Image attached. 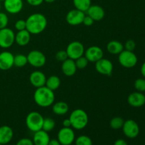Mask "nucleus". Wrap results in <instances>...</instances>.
<instances>
[{
	"mask_svg": "<svg viewBox=\"0 0 145 145\" xmlns=\"http://www.w3.org/2000/svg\"><path fill=\"white\" fill-rule=\"evenodd\" d=\"M34 101L40 107L48 108L52 106L55 100V95L53 91L45 86L37 88L33 94Z\"/></svg>",
	"mask_w": 145,
	"mask_h": 145,
	"instance_id": "2",
	"label": "nucleus"
},
{
	"mask_svg": "<svg viewBox=\"0 0 145 145\" xmlns=\"http://www.w3.org/2000/svg\"><path fill=\"white\" fill-rule=\"evenodd\" d=\"M140 72H141V74L142 75L143 77L145 78V62L142 65L141 68H140Z\"/></svg>",
	"mask_w": 145,
	"mask_h": 145,
	"instance_id": "43",
	"label": "nucleus"
},
{
	"mask_svg": "<svg viewBox=\"0 0 145 145\" xmlns=\"http://www.w3.org/2000/svg\"><path fill=\"white\" fill-rule=\"evenodd\" d=\"M108 52L112 55H119L124 50V45L121 42L118 40H111L107 44Z\"/></svg>",
	"mask_w": 145,
	"mask_h": 145,
	"instance_id": "23",
	"label": "nucleus"
},
{
	"mask_svg": "<svg viewBox=\"0 0 145 145\" xmlns=\"http://www.w3.org/2000/svg\"><path fill=\"white\" fill-rule=\"evenodd\" d=\"M32 140L34 145H48L50 137L48 133L40 130L34 133Z\"/></svg>",
	"mask_w": 145,
	"mask_h": 145,
	"instance_id": "19",
	"label": "nucleus"
},
{
	"mask_svg": "<svg viewBox=\"0 0 145 145\" xmlns=\"http://www.w3.org/2000/svg\"><path fill=\"white\" fill-rule=\"evenodd\" d=\"M61 69H62V73L67 76H74L77 70L74 60L69 58L62 62Z\"/></svg>",
	"mask_w": 145,
	"mask_h": 145,
	"instance_id": "20",
	"label": "nucleus"
},
{
	"mask_svg": "<svg viewBox=\"0 0 145 145\" xmlns=\"http://www.w3.org/2000/svg\"><path fill=\"white\" fill-rule=\"evenodd\" d=\"M66 52L69 59L75 60L84 55L85 48L83 44L79 41H73L67 45Z\"/></svg>",
	"mask_w": 145,
	"mask_h": 145,
	"instance_id": "8",
	"label": "nucleus"
},
{
	"mask_svg": "<svg viewBox=\"0 0 145 145\" xmlns=\"http://www.w3.org/2000/svg\"><path fill=\"white\" fill-rule=\"evenodd\" d=\"M75 8L86 12L91 5V0H73Z\"/></svg>",
	"mask_w": 145,
	"mask_h": 145,
	"instance_id": "26",
	"label": "nucleus"
},
{
	"mask_svg": "<svg viewBox=\"0 0 145 145\" xmlns=\"http://www.w3.org/2000/svg\"><path fill=\"white\" fill-rule=\"evenodd\" d=\"M0 145H3V144H0Z\"/></svg>",
	"mask_w": 145,
	"mask_h": 145,
	"instance_id": "48",
	"label": "nucleus"
},
{
	"mask_svg": "<svg viewBox=\"0 0 145 145\" xmlns=\"http://www.w3.org/2000/svg\"><path fill=\"white\" fill-rule=\"evenodd\" d=\"M8 24V17L7 14L0 11V30L7 28Z\"/></svg>",
	"mask_w": 145,
	"mask_h": 145,
	"instance_id": "33",
	"label": "nucleus"
},
{
	"mask_svg": "<svg viewBox=\"0 0 145 145\" xmlns=\"http://www.w3.org/2000/svg\"><path fill=\"white\" fill-rule=\"evenodd\" d=\"M118 61L122 67L127 69H130L136 66L138 59L133 51L123 50L118 55Z\"/></svg>",
	"mask_w": 145,
	"mask_h": 145,
	"instance_id": "5",
	"label": "nucleus"
},
{
	"mask_svg": "<svg viewBox=\"0 0 145 145\" xmlns=\"http://www.w3.org/2000/svg\"><path fill=\"white\" fill-rule=\"evenodd\" d=\"M14 26H15V28L18 31L26 29V22H25V20H17V21H16L15 24H14Z\"/></svg>",
	"mask_w": 145,
	"mask_h": 145,
	"instance_id": "35",
	"label": "nucleus"
},
{
	"mask_svg": "<svg viewBox=\"0 0 145 145\" xmlns=\"http://www.w3.org/2000/svg\"><path fill=\"white\" fill-rule=\"evenodd\" d=\"M85 16V12L78 10L76 8L72 9L67 14L66 21L69 25H78L83 23Z\"/></svg>",
	"mask_w": 145,
	"mask_h": 145,
	"instance_id": "12",
	"label": "nucleus"
},
{
	"mask_svg": "<svg viewBox=\"0 0 145 145\" xmlns=\"http://www.w3.org/2000/svg\"><path fill=\"white\" fill-rule=\"evenodd\" d=\"M136 48V43L133 40H128L124 45V49L128 51H134Z\"/></svg>",
	"mask_w": 145,
	"mask_h": 145,
	"instance_id": "36",
	"label": "nucleus"
},
{
	"mask_svg": "<svg viewBox=\"0 0 145 145\" xmlns=\"http://www.w3.org/2000/svg\"><path fill=\"white\" fill-rule=\"evenodd\" d=\"M27 64H28V59H27L26 55L24 54H18L14 56V66L21 68L25 67Z\"/></svg>",
	"mask_w": 145,
	"mask_h": 145,
	"instance_id": "27",
	"label": "nucleus"
},
{
	"mask_svg": "<svg viewBox=\"0 0 145 145\" xmlns=\"http://www.w3.org/2000/svg\"><path fill=\"white\" fill-rule=\"evenodd\" d=\"M134 86L137 91L144 93L145 92V79L139 78L136 79L134 83Z\"/></svg>",
	"mask_w": 145,
	"mask_h": 145,
	"instance_id": "32",
	"label": "nucleus"
},
{
	"mask_svg": "<svg viewBox=\"0 0 145 145\" xmlns=\"http://www.w3.org/2000/svg\"><path fill=\"white\" fill-rule=\"evenodd\" d=\"M26 30L31 35H38L43 32L48 25L46 17L40 13L31 14L25 20Z\"/></svg>",
	"mask_w": 145,
	"mask_h": 145,
	"instance_id": "1",
	"label": "nucleus"
},
{
	"mask_svg": "<svg viewBox=\"0 0 145 145\" xmlns=\"http://www.w3.org/2000/svg\"><path fill=\"white\" fill-rule=\"evenodd\" d=\"M60 79H59V76H55V75H52V76L47 78L46 82H45V86L53 91H56L60 86Z\"/></svg>",
	"mask_w": 145,
	"mask_h": 145,
	"instance_id": "25",
	"label": "nucleus"
},
{
	"mask_svg": "<svg viewBox=\"0 0 145 145\" xmlns=\"http://www.w3.org/2000/svg\"><path fill=\"white\" fill-rule=\"evenodd\" d=\"M16 145H34L33 142L29 138L20 139Z\"/></svg>",
	"mask_w": 145,
	"mask_h": 145,
	"instance_id": "37",
	"label": "nucleus"
},
{
	"mask_svg": "<svg viewBox=\"0 0 145 145\" xmlns=\"http://www.w3.org/2000/svg\"><path fill=\"white\" fill-rule=\"evenodd\" d=\"M46 79L47 77L45 74L39 70L33 72L29 76L30 83L36 89L45 86Z\"/></svg>",
	"mask_w": 145,
	"mask_h": 145,
	"instance_id": "16",
	"label": "nucleus"
},
{
	"mask_svg": "<svg viewBox=\"0 0 145 145\" xmlns=\"http://www.w3.org/2000/svg\"><path fill=\"white\" fill-rule=\"evenodd\" d=\"M15 35L14 31L7 27L0 30V48H11L15 42Z\"/></svg>",
	"mask_w": 145,
	"mask_h": 145,
	"instance_id": "6",
	"label": "nucleus"
},
{
	"mask_svg": "<svg viewBox=\"0 0 145 145\" xmlns=\"http://www.w3.org/2000/svg\"><path fill=\"white\" fill-rule=\"evenodd\" d=\"M4 7L6 11L11 14L21 12L24 7L23 0H4Z\"/></svg>",
	"mask_w": 145,
	"mask_h": 145,
	"instance_id": "15",
	"label": "nucleus"
},
{
	"mask_svg": "<svg viewBox=\"0 0 145 145\" xmlns=\"http://www.w3.org/2000/svg\"><path fill=\"white\" fill-rule=\"evenodd\" d=\"M84 55L89 62H96L103 57V51L99 46H91L85 50Z\"/></svg>",
	"mask_w": 145,
	"mask_h": 145,
	"instance_id": "13",
	"label": "nucleus"
},
{
	"mask_svg": "<svg viewBox=\"0 0 145 145\" xmlns=\"http://www.w3.org/2000/svg\"><path fill=\"white\" fill-rule=\"evenodd\" d=\"M95 68L96 70L101 74L110 76L113 73V65L110 59L103 57L95 62Z\"/></svg>",
	"mask_w": 145,
	"mask_h": 145,
	"instance_id": "11",
	"label": "nucleus"
},
{
	"mask_svg": "<svg viewBox=\"0 0 145 145\" xmlns=\"http://www.w3.org/2000/svg\"><path fill=\"white\" fill-rule=\"evenodd\" d=\"M44 1L47 3H52L54 1H55V0H44Z\"/></svg>",
	"mask_w": 145,
	"mask_h": 145,
	"instance_id": "44",
	"label": "nucleus"
},
{
	"mask_svg": "<svg viewBox=\"0 0 145 145\" xmlns=\"http://www.w3.org/2000/svg\"><path fill=\"white\" fill-rule=\"evenodd\" d=\"M31 34L26 29L18 31L15 35V42L21 47L25 46L31 41Z\"/></svg>",
	"mask_w": 145,
	"mask_h": 145,
	"instance_id": "22",
	"label": "nucleus"
},
{
	"mask_svg": "<svg viewBox=\"0 0 145 145\" xmlns=\"http://www.w3.org/2000/svg\"><path fill=\"white\" fill-rule=\"evenodd\" d=\"M93 23H94V20H93L91 17H90L88 15H85L84 18L83 20V23H82L84 25H85L86 26H91V25H93Z\"/></svg>",
	"mask_w": 145,
	"mask_h": 145,
	"instance_id": "38",
	"label": "nucleus"
},
{
	"mask_svg": "<svg viewBox=\"0 0 145 145\" xmlns=\"http://www.w3.org/2000/svg\"><path fill=\"white\" fill-rule=\"evenodd\" d=\"M68 55L67 53L66 50H59L55 55V59L58 61V62H63L64 61L68 59Z\"/></svg>",
	"mask_w": 145,
	"mask_h": 145,
	"instance_id": "34",
	"label": "nucleus"
},
{
	"mask_svg": "<svg viewBox=\"0 0 145 145\" xmlns=\"http://www.w3.org/2000/svg\"><path fill=\"white\" fill-rule=\"evenodd\" d=\"M123 134L129 139H135L140 134V126L134 120H127L124 122L123 127Z\"/></svg>",
	"mask_w": 145,
	"mask_h": 145,
	"instance_id": "9",
	"label": "nucleus"
},
{
	"mask_svg": "<svg viewBox=\"0 0 145 145\" xmlns=\"http://www.w3.org/2000/svg\"><path fill=\"white\" fill-rule=\"evenodd\" d=\"M75 145H93L92 140L89 136L87 135H80L75 139Z\"/></svg>",
	"mask_w": 145,
	"mask_h": 145,
	"instance_id": "30",
	"label": "nucleus"
},
{
	"mask_svg": "<svg viewBox=\"0 0 145 145\" xmlns=\"http://www.w3.org/2000/svg\"><path fill=\"white\" fill-rule=\"evenodd\" d=\"M69 145H75V144H69Z\"/></svg>",
	"mask_w": 145,
	"mask_h": 145,
	"instance_id": "47",
	"label": "nucleus"
},
{
	"mask_svg": "<svg viewBox=\"0 0 145 145\" xmlns=\"http://www.w3.org/2000/svg\"><path fill=\"white\" fill-rule=\"evenodd\" d=\"M14 55L9 51H3L0 53V69L8 70L14 66Z\"/></svg>",
	"mask_w": 145,
	"mask_h": 145,
	"instance_id": "14",
	"label": "nucleus"
},
{
	"mask_svg": "<svg viewBox=\"0 0 145 145\" xmlns=\"http://www.w3.org/2000/svg\"><path fill=\"white\" fill-rule=\"evenodd\" d=\"M74 62L75 64H76V68L79 69H85V68L88 66V64H89V60L86 59V57L84 55H83V56L80 57L75 59Z\"/></svg>",
	"mask_w": 145,
	"mask_h": 145,
	"instance_id": "31",
	"label": "nucleus"
},
{
	"mask_svg": "<svg viewBox=\"0 0 145 145\" xmlns=\"http://www.w3.org/2000/svg\"><path fill=\"white\" fill-rule=\"evenodd\" d=\"M44 118L37 111L30 112L25 118V125L30 131L33 133L42 130Z\"/></svg>",
	"mask_w": 145,
	"mask_h": 145,
	"instance_id": "4",
	"label": "nucleus"
},
{
	"mask_svg": "<svg viewBox=\"0 0 145 145\" xmlns=\"http://www.w3.org/2000/svg\"><path fill=\"white\" fill-rule=\"evenodd\" d=\"M87 15L91 17L94 21H99L103 19L105 16V11L103 7L99 5H91V7L88 8Z\"/></svg>",
	"mask_w": 145,
	"mask_h": 145,
	"instance_id": "18",
	"label": "nucleus"
},
{
	"mask_svg": "<svg viewBox=\"0 0 145 145\" xmlns=\"http://www.w3.org/2000/svg\"><path fill=\"white\" fill-rule=\"evenodd\" d=\"M48 145H62V144L59 143V142L58 141L57 139V140H55V139H52V140H50Z\"/></svg>",
	"mask_w": 145,
	"mask_h": 145,
	"instance_id": "42",
	"label": "nucleus"
},
{
	"mask_svg": "<svg viewBox=\"0 0 145 145\" xmlns=\"http://www.w3.org/2000/svg\"><path fill=\"white\" fill-rule=\"evenodd\" d=\"M62 125L65 127H72V125H71V122L69 118L65 119L62 122Z\"/></svg>",
	"mask_w": 145,
	"mask_h": 145,
	"instance_id": "40",
	"label": "nucleus"
},
{
	"mask_svg": "<svg viewBox=\"0 0 145 145\" xmlns=\"http://www.w3.org/2000/svg\"><path fill=\"white\" fill-rule=\"evenodd\" d=\"M72 127L77 130H83L89 123V116L83 109H75L69 116Z\"/></svg>",
	"mask_w": 145,
	"mask_h": 145,
	"instance_id": "3",
	"label": "nucleus"
},
{
	"mask_svg": "<svg viewBox=\"0 0 145 145\" xmlns=\"http://www.w3.org/2000/svg\"><path fill=\"white\" fill-rule=\"evenodd\" d=\"M52 112L57 116H64L69 111V106L65 101H58L52 104Z\"/></svg>",
	"mask_w": 145,
	"mask_h": 145,
	"instance_id": "24",
	"label": "nucleus"
},
{
	"mask_svg": "<svg viewBox=\"0 0 145 145\" xmlns=\"http://www.w3.org/2000/svg\"><path fill=\"white\" fill-rule=\"evenodd\" d=\"M55 121L51 118H44L43 123H42V130H43L44 131L47 132V133H49V132L52 131L54 130L55 127Z\"/></svg>",
	"mask_w": 145,
	"mask_h": 145,
	"instance_id": "28",
	"label": "nucleus"
},
{
	"mask_svg": "<svg viewBox=\"0 0 145 145\" xmlns=\"http://www.w3.org/2000/svg\"><path fill=\"white\" fill-rule=\"evenodd\" d=\"M28 63L35 68H40L46 63V57L41 51L33 50L27 55Z\"/></svg>",
	"mask_w": 145,
	"mask_h": 145,
	"instance_id": "7",
	"label": "nucleus"
},
{
	"mask_svg": "<svg viewBox=\"0 0 145 145\" xmlns=\"http://www.w3.org/2000/svg\"><path fill=\"white\" fill-rule=\"evenodd\" d=\"M57 140L62 145L73 144L75 140V133L72 127L61 128L57 133Z\"/></svg>",
	"mask_w": 145,
	"mask_h": 145,
	"instance_id": "10",
	"label": "nucleus"
},
{
	"mask_svg": "<svg viewBox=\"0 0 145 145\" xmlns=\"http://www.w3.org/2000/svg\"><path fill=\"white\" fill-rule=\"evenodd\" d=\"M127 103L133 108L142 107L145 104V95L142 92H133L127 97Z\"/></svg>",
	"mask_w": 145,
	"mask_h": 145,
	"instance_id": "17",
	"label": "nucleus"
},
{
	"mask_svg": "<svg viewBox=\"0 0 145 145\" xmlns=\"http://www.w3.org/2000/svg\"><path fill=\"white\" fill-rule=\"evenodd\" d=\"M125 120H123V118L119 117H114L110 120V127L113 130H119V129H122L123 124H124Z\"/></svg>",
	"mask_w": 145,
	"mask_h": 145,
	"instance_id": "29",
	"label": "nucleus"
},
{
	"mask_svg": "<svg viewBox=\"0 0 145 145\" xmlns=\"http://www.w3.org/2000/svg\"><path fill=\"white\" fill-rule=\"evenodd\" d=\"M0 10H1V1H0Z\"/></svg>",
	"mask_w": 145,
	"mask_h": 145,
	"instance_id": "45",
	"label": "nucleus"
},
{
	"mask_svg": "<svg viewBox=\"0 0 145 145\" xmlns=\"http://www.w3.org/2000/svg\"><path fill=\"white\" fill-rule=\"evenodd\" d=\"M14 137L12 128L8 125L0 127V144L5 145L9 143Z\"/></svg>",
	"mask_w": 145,
	"mask_h": 145,
	"instance_id": "21",
	"label": "nucleus"
},
{
	"mask_svg": "<svg viewBox=\"0 0 145 145\" xmlns=\"http://www.w3.org/2000/svg\"><path fill=\"white\" fill-rule=\"evenodd\" d=\"M27 3L33 7H38L43 3L44 0H26Z\"/></svg>",
	"mask_w": 145,
	"mask_h": 145,
	"instance_id": "39",
	"label": "nucleus"
},
{
	"mask_svg": "<svg viewBox=\"0 0 145 145\" xmlns=\"http://www.w3.org/2000/svg\"><path fill=\"white\" fill-rule=\"evenodd\" d=\"M4 0H0V1H4Z\"/></svg>",
	"mask_w": 145,
	"mask_h": 145,
	"instance_id": "46",
	"label": "nucleus"
},
{
	"mask_svg": "<svg viewBox=\"0 0 145 145\" xmlns=\"http://www.w3.org/2000/svg\"><path fill=\"white\" fill-rule=\"evenodd\" d=\"M113 145H128L127 144V142L125 140H124L123 139H118V140H116L114 142Z\"/></svg>",
	"mask_w": 145,
	"mask_h": 145,
	"instance_id": "41",
	"label": "nucleus"
}]
</instances>
